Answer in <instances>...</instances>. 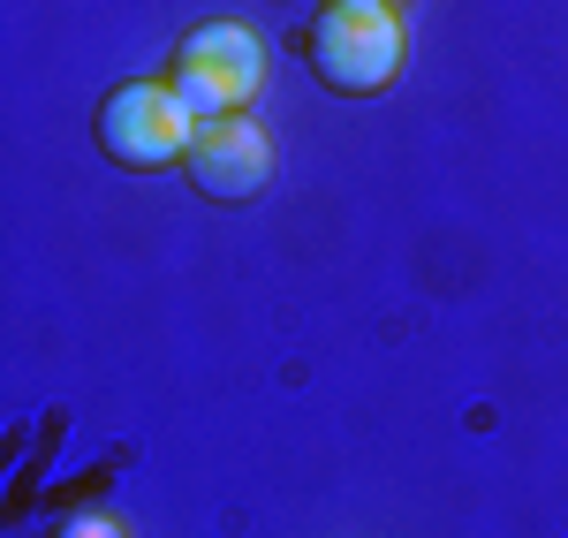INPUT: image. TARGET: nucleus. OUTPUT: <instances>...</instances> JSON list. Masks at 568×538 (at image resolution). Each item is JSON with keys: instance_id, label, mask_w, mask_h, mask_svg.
I'll list each match as a JSON object with an SVG mask.
<instances>
[{"instance_id": "5", "label": "nucleus", "mask_w": 568, "mask_h": 538, "mask_svg": "<svg viewBox=\"0 0 568 538\" xmlns=\"http://www.w3.org/2000/svg\"><path fill=\"white\" fill-rule=\"evenodd\" d=\"M53 538H130L122 531V516H106V508H77V516H61Z\"/></svg>"}, {"instance_id": "3", "label": "nucleus", "mask_w": 568, "mask_h": 538, "mask_svg": "<svg viewBox=\"0 0 568 538\" xmlns=\"http://www.w3.org/2000/svg\"><path fill=\"white\" fill-rule=\"evenodd\" d=\"M91 136L114 168L130 175H160V168H182L190 144H197V114L175 99V84H114L91 114Z\"/></svg>"}, {"instance_id": "1", "label": "nucleus", "mask_w": 568, "mask_h": 538, "mask_svg": "<svg viewBox=\"0 0 568 538\" xmlns=\"http://www.w3.org/2000/svg\"><path fill=\"white\" fill-rule=\"evenodd\" d=\"M304 61L311 77L334 91V99H379V91H394V77H402V16H387V8H318L304 23Z\"/></svg>"}, {"instance_id": "4", "label": "nucleus", "mask_w": 568, "mask_h": 538, "mask_svg": "<svg viewBox=\"0 0 568 538\" xmlns=\"http://www.w3.org/2000/svg\"><path fill=\"white\" fill-rule=\"evenodd\" d=\"M190 190L205 205H251L265 182H273V136L251 122V114H227V122H205L190 160H182Z\"/></svg>"}, {"instance_id": "6", "label": "nucleus", "mask_w": 568, "mask_h": 538, "mask_svg": "<svg viewBox=\"0 0 568 538\" xmlns=\"http://www.w3.org/2000/svg\"><path fill=\"white\" fill-rule=\"evenodd\" d=\"M334 8H387V16H402V0H334Z\"/></svg>"}, {"instance_id": "2", "label": "nucleus", "mask_w": 568, "mask_h": 538, "mask_svg": "<svg viewBox=\"0 0 568 538\" xmlns=\"http://www.w3.org/2000/svg\"><path fill=\"white\" fill-rule=\"evenodd\" d=\"M168 84L175 99L197 114V130L205 122H227V114H251V99L265 91V39L251 23H197V31H182L175 61H168Z\"/></svg>"}]
</instances>
